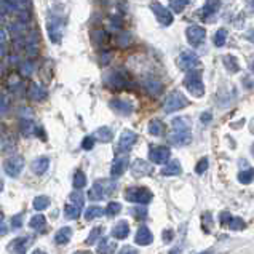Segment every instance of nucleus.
<instances>
[{
	"label": "nucleus",
	"instance_id": "f257e3e1",
	"mask_svg": "<svg viewBox=\"0 0 254 254\" xmlns=\"http://www.w3.org/2000/svg\"><path fill=\"white\" fill-rule=\"evenodd\" d=\"M168 141L176 147H186L192 142V128L187 119L176 117L171 120V133Z\"/></svg>",
	"mask_w": 254,
	"mask_h": 254
},
{
	"label": "nucleus",
	"instance_id": "f03ea898",
	"mask_svg": "<svg viewBox=\"0 0 254 254\" xmlns=\"http://www.w3.org/2000/svg\"><path fill=\"white\" fill-rule=\"evenodd\" d=\"M47 32L50 42L55 45H60L64 39V16L63 13L52 11L50 16L47 18Z\"/></svg>",
	"mask_w": 254,
	"mask_h": 254
},
{
	"label": "nucleus",
	"instance_id": "7ed1b4c3",
	"mask_svg": "<svg viewBox=\"0 0 254 254\" xmlns=\"http://www.w3.org/2000/svg\"><path fill=\"white\" fill-rule=\"evenodd\" d=\"M184 86L193 98L205 96V83H203V78H201V70L200 69L189 70L184 78Z\"/></svg>",
	"mask_w": 254,
	"mask_h": 254
},
{
	"label": "nucleus",
	"instance_id": "20e7f679",
	"mask_svg": "<svg viewBox=\"0 0 254 254\" xmlns=\"http://www.w3.org/2000/svg\"><path fill=\"white\" fill-rule=\"evenodd\" d=\"M117 189V183L115 181H109V179H98L94 183L88 192V197L93 201H99L104 200L106 197H111Z\"/></svg>",
	"mask_w": 254,
	"mask_h": 254
},
{
	"label": "nucleus",
	"instance_id": "39448f33",
	"mask_svg": "<svg viewBox=\"0 0 254 254\" xmlns=\"http://www.w3.org/2000/svg\"><path fill=\"white\" fill-rule=\"evenodd\" d=\"M189 104L190 103H189V99L186 98V94L179 90H174L166 96L165 103H163V111H165V114H173V112H178L181 109L187 107Z\"/></svg>",
	"mask_w": 254,
	"mask_h": 254
},
{
	"label": "nucleus",
	"instance_id": "423d86ee",
	"mask_svg": "<svg viewBox=\"0 0 254 254\" xmlns=\"http://www.w3.org/2000/svg\"><path fill=\"white\" fill-rule=\"evenodd\" d=\"M125 200L137 205H149L154 200V193L147 187H128L125 190Z\"/></svg>",
	"mask_w": 254,
	"mask_h": 254
},
{
	"label": "nucleus",
	"instance_id": "0eeeda50",
	"mask_svg": "<svg viewBox=\"0 0 254 254\" xmlns=\"http://www.w3.org/2000/svg\"><path fill=\"white\" fill-rule=\"evenodd\" d=\"M103 83L112 91H122L128 86V78L120 70H107L104 74Z\"/></svg>",
	"mask_w": 254,
	"mask_h": 254
},
{
	"label": "nucleus",
	"instance_id": "6e6552de",
	"mask_svg": "<svg viewBox=\"0 0 254 254\" xmlns=\"http://www.w3.org/2000/svg\"><path fill=\"white\" fill-rule=\"evenodd\" d=\"M26 166V162H24V157L23 155H11L5 160L3 163V171L6 176L10 178H18L21 173H23Z\"/></svg>",
	"mask_w": 254,
	"mask_h": 254
},
{
	"label": "nucleus",
	"instance_id": "1a4fd4ad",
	"mask_svg": "<svg viewBox=\"0 0 254 254\" xmlns=\"http://www.w3.org/2000/svg\"><path fill=\"white\" fill-rule=\"evenodd\" d=\"M201 66V61L197 53L190 52V50H184L181 52L179 55V69L189 72V70H193V69H200Z\"/></svg>",
	"mask_w": 254,
	"mask_h": 254
},
{
	"label": "nucleus",
	"instance_id": "9d476101",
	"mask_svg": "<svg viewBox=\"0 0 254 254\" xmlns=\"http://www.w3.org/2000/svg\"><path fill=\"white\" fill-rule=\"evenodd\" d=\"M150 10L152 13L155 14V18L157 21L160 23L162 26L165 27H168L173 24V21H174V14L170 8H166V6H163L160 2H152L150 3Z\"/></svg>",
	"mask_w": 254,
	"mask_h": 254
},
{
	"label": "nucleus",
	"instance_id": "9b49d317",
	"mask_svg": "<svg viewBox=\"0 0 254 254\" xmlns=\"http://www.w3.org/2000/svg\"><path fill=\"white\" fill-rule=\"evenodd\" d=\"M23 47L26 50V53L29 58H34L37 56L39 53V48H40V35L39 32L32 29V31H29L24 34V39H23Z\"/></svg>",
	"mask_w": 254,
	"mask_h": 254
},
{
	"label": "nucleus",
	"instance_id": "f8f14e48",
	"mask_svg": "<svg viewBox=\"0 0 254 254\" xmlns=\"http://www.w3.org/2000/svg\"><path fill=\"white\" fill-rule=\"evenodd\" d=\"M112 111L120 115V117H129L133 112H134V104L131 101L128 99H123V98H114L111 99V103H109Z\"/></svg>",
	"mask_w": 254,
	"mask_h": 254
},
{
	"label": "nucleus",
	"instance_id": "ddd939ff",
	"mask_svg": "<svg viewBox=\"0 0 254 254\" xmlns=\"http://www.w3.org/2000/svg\"><path fill=\"white\" fill-rule=\"evenodd\" d=\"M171 150L166 146H154L149 150V160L154 165H165L170 160Z\"/></svg>",
	"mask_w": 254,
	"mask_h": 254
},
{
	"label": "nucleus",
	"instance_id": "4468645a",
	"mask_svg": "<svg viewBox=\"0 0 254 254\" xmlns=\"http://www.w3.org/2000/svg\"><path fill=\"white\" fill-rule=\"evenodd\" d=\"M186 37H187L189 43H190L192 47H198V45H201L203 42H205L206 31H205V27L197 26V24L189 26L186 29Z\"/></svg>",
	"mask_w": 254,
	"mask_h": 254
},
{
	"label": "nucleus",
	"instance_id": "2eb2a0df",
	"mask_svg": "<svg viewBox=\"0 0 254 254\" xmlns=\"http://www.w3.org/2000/svg\"><path fill=\"white\" fill-rule=\"evenodd\" d=\"M136 141H137V134L133 129H123L117 142V152L119 154L120 152H129L136 144Z\"/></svg>",
	"mask_w": 254,
	"mask_h": 254
},
{
	"label": "nucleus",
	"instance_id": "dca6fc26",
	"mask_svg": "<svg viewBox=\"0 0 254 254\" xmlns=\"http://www.w3.org/2000/svg\"><path fill=\"white\" fill-rule=\"evenodd\" d=\"M128 166H129V155H127V152H120V154L114 158L112 166H111L112 178L122 176V174L128 170Z\"/></svg>",
	"mask_w": 254,
	"mask_h": 254
},
{
	"label": "nucleus",
	"instance_id": "f3484780",
	"mask_svg": "<svg viewBox=\"0 0 254 254\" xmlns=\"http://www.w3.org/2000/svg\"><path fill=\"white\" fill-rule=\"evenodd\" d=\"M221 8V0H205V5L201 6V10H198V16L203 21H213V16L217 14Z\"/></svg>",
	"mask_w": 254,
	"mask_h": 254
},
{
	"label": "nucleus",
	"instance_id": "a211bd4d",
	"mask_svg": "<svg viewBox=\"0 0 254 254\" xmlns=\"http://www.w3.org/2000/svg\"><path fill=\"white\" fill-rule=\"evenodd\" d=\"M129 168V166H128ZM131 174H133V178L136 179H141V178H146L149 176V174L152 173V166L146 162V160H141V158H137V160L133 162L131 165Z\"/></svg>",
	"mask_w": 254,
	"mask_h": 254
},
{
	"label": "nucleus",
	"instance_id": "6ab92c4d",
	"mask_svg": "<svg viewBox=\"0 0 254 254\" xmlns=\"http://www.w3.org/2000/svg\"><path fill=\"white\" fill-rule=\"evenodd\" d=\"M32 0H5L2 6L6 11H31Z\"/></svg>",
	"mask_w": 254,
	"mask_h": 254
},
{
	"label": "nucleus",
	"instance_id": "aec40b11",
	"mask_svg": "<svg viewBox=\"0 0 254 254\" xmlns=\"http://www.w3.org/2000/svg\"><path fill=\"white\" fill-rule=\"evenodd\" d=\"M154 242V234L150 232V229L147 226H141L136 232V237H134V243L139 245V246H149Z\"/></svg>",
	"mask_w": 254,
	"mask_h": 254
},
{
	"label": "nucleus",
	"instance_id": "412c9836",
	"mask_svg": "<svg viewBox=\"0 0 254 254\" xmlns=\"http://www.w3.org/2000/svg\"><path fill=\"white\" fill-rule=\"evenodd\" d=\"M29 246H31V238L27 237H18L11 240L6 246V250L10 253H26L29 250Z\"/></svg>",
	"mask_w": 254,
	"mask_h": 254
},
{
	"label": "nucleus",
	"instance_id": "4be33fe9",
	"mask_svg": "<svg viewBox=\"0 0 254 254\" xmlns=\"http://www.w3.org/2000/svg\"><path fill=\"white\" fill-rule=\"evenodd\" d=\"M27 94H29V98H31L32 101H37V103H40V101H45L47 96H48L47 90L43 88L42 85L35 83V82H32L31 85H29V91H27Z\"/></svg>",
	"mask_w": 254,
	"mask_h": 254
},
{
	"label": "nucleus",
	"instance_id": "5701e85b",
	"mask_svg": "<svg viewBox=\"0 0 254 254\" xmlns=\"http://www.w3.org/2000/svg\"><path fill=\"white\" fill-rule=\"evenodd\" d=\"M111 235L115 238V240H125L129 235V224L127 221H120L112 227Z\"/></svg>",
	"mask_w": 254,
	"mask_h": 254
},
{
	"label": "nucleus",
	"instance_id": "b1692460",
	"mask_svg": "<svg viewBox=\"0 0 254 254\" xmlns=\"http://www.w3.org/2000/svg\"><path fill=\"white\" fill-rule=\"evenodd\" d=\"M50 168V158L48 157H39L31 163V170L37 176H43Z\"/></svg>",
	"mask_w": 254,
	"mask_h": 254
},
{
	"label": "nucleus",
	"instance_id": "393cba45",
	"mask_svg": "<svg viewBox=\"0 0 254 254\" xmlns=\"http://www.w3.org/2000/svg\"><path fill=\"white\" fill-rule=\"evenodd\" d=\"M144 86H146L147 93L150 96H160L162 91H163V83L158 80V78H154V77H149L146 78V82H144Z\"/></svg>",
	"mask_w": 254,
	"mask_h": 254
},
{
	"label": "nucleus",
	"instance_id": "a878e982",
	"mask_svg": "<svg viewBox=\"0 0 254 254\" xmlns=\"http://www.w3.org/2000/svg\"><path fill=\"white\" fill-rule=\"evenodd\" d=\"M181 173H183V165H181L179 160H171V162L168 160L162 168L163 176H178Z\"/></svg>",
	"mask_w": 254,
	"mask_h": 254
},
{
	"label": "nucleus",
	"instance_id": "bb28decb",
	"mask_svg": "<svg viewBox=\"0 0 254 254\" xmlns=\"http://www.w3.org/2000/svg\"><path fill=\"white\" fill-rule=\"evenodd\" d=\"M19 131L24 137H31L35 134V125L31 117H23L19 120Z\"/></svg>",
	"mask_w": 254,
	"mask_h": 254
},
{
	"label": "nucleus",
	"instance_id": "cd10ccee",
	"mask_svg": "<svg viewBox=\"0 0 254 254\" xmlns=\"http://www.w3.org/2000/svg\"><path fill=\"white\" fill-rule=\"evenodd\" d=\"M72 240V229L70 227H61L55 234V243L58 246H64Z\"/></svg>",
	"mask_w": 254,
	"mask_h": 254
},
{
	"label": "nucleus",
	"instance_id": "c85d7f7f",
	"mask_svg": "<svg viewBox=\"0 0 254 254\" xmlns=\"http://www.w3.org/2000/svg\"><path fill=\"white\" fill-rule=\"evenodd\" d=\"M93 137H94V141L107 144V142H111L114 139V133H112V129L109 127H101V128L96 129V131H94Z\"/></svg>",
	"mask_w": 254,
	"mask_h": 254
},
{
	"label": "nucleus",
	"instance_id": "c756f323",
	"mask_svg": "<svg viewBox=\"0 0 254 254\" xmlns=\"http://www.w3.org/2000/svg\"><path fill=\"white\" fill-rule=\"evenodd\" d=\"M165 123L160 120V119H152L150 122H149V125H147V131H149V134H152V136H155V137H158V136H163L165 134Z\"/></svg>",
	"mask_w": 254,
	"mask_h": 254
},
{
	"label": "nucleus",
	"instance_id": "7c9ffc66",
	"mask_svg": "<svg viewBox=\"0 0 254 254\" xmlns=\"http://www.w3.org/2000/svg\"><path fill=\"white\" fill-rule=\"evenodd\" d=\"M222 63H224V66H226V69L230 72V74H237V72H240V63H238V60L235 56L226 55L222 58Z\"/></svg>",
	"mask_w": 254,
	"mask_h": 254
},
{
	"label": "nucleus",
	"instance_id": "2f4dec72",
	"mask_svg": "<svg viewBox=\"0 0 254 254\" xmlns=\"http://www.w3.org/2000/svg\"><path fill=\"white\" fill-rule=\"evenodd\" d=\"M91 40L96 47H101V45H106L109 42V34L104 31V29H94L91 32Z\"/></svg>",
	"mask_w": 254,
	"mask_h": 254
},
{
	"label": "nucleus",
	"instance_id": "473e14b6",
	"mask_svg": "<svg viewBox=\"0 0 254 254\" xmlns=\"http://www.w3.org/2000/svg\"><path fill=\"white\" fill-rule=\"evenodd\" d=\"M82 214V206L75 205V203H69V205L64 206V216H66V219H78Z\"/></svg>",
	"mask_w": 254,
	"mask_h": 254
},
{
	"label": "nucleus",
	"instance_id": "72a5a7b5",
	"mask_svg": "<svg viewBox=\"0 0 254 254\" xmlns=\"http://www.w3.org/2000/svg\"><path fill=\"white\" fill-rule=\"evenodd\" d=\"M50 205H52V200H50V197H47V195H39V197H35L32 201V206L35 211H45L47 208H50Z\"/></svg>",
	"mask_w": 254,
	"mask_h": 254
},
{
	"label": "nucleus",
	"instance_id": "f704fd0d",
	"mask_svg": "<svg viewBox=\"0 0 254 254\" xmlns=\"http://www.w3.org/2000/svg\"><path fill=\"white\" fill-rule=\"evenodd\" d=\"M29 227L34 229V230H45L47 229V217L42 216V214H35L31 217V221H29Z\"/></svg>",
	"mask_w": 254,
	"mask_h": 254
},
{
	"label": "nucleus",
	"instance_id": "c9c22d12",
	"mask_svg": "<svg viewBox=\"0 0 254 254\" xmlns=\"http://www.w3.org/2000/svg\"><path fill=\"white\" fill-rule=\"evenodd\" d=\"M129 214H131L133 219L136 221H142L146 219L149 211H147V206L146 205H139V206H133L131 209H129Z\"/></svg>",
	"mask_w": 254,
	"mask_h": 254
},
{
	"label": "nucleus",
	"instance_id": "e433bc0d",
	"mask_svg": "<svg viewBox=\"0 0 254 254\" xmlns=\"http://www.w3.org/2000/svg\"><path fill=\"white\" fill-rule=\"evenodd\" d=\"M104 214V209L98 206V205H91L88 206V209L85 211V219L86 221H93V219H98L99 216Z\"/></svg>",
	"mask_w": 254,
	"mask_h": 254
},
{
	"label": "nucleus",
	"instance_id": "4c0bfd02",
	"mask_svg": "<svg viewBox=\"0 0 254 254\" xmlns=\"http://www.w3.org/2000/svg\"><path fill=\"white\" fill-rule=\"evenodd\" d=\"M227 31L226 29H219V31H216L214 34V37H213V42H214V45L217 48H222L224 45H226V42H227Z\"/></svg>",
	"mask_w": 254,
	"mask_h": 254
},
{
	"label": "nucleus",
	"instance_id": "58836bf2",
	"mask_svg": "<svg viewBox=\"0 0 254 254\" xmlns=\"http://www.w3.org/2000/svg\"><path fill=\"white\" fill-rule=\"evenodd\" d=\"M229 227L232 232H240V230H245L246 229V222L245 219H242V217H230L229 221Z\"/></svg>",
	"mask_w": 254,
	"mask_h": 254
},
{
	"label": "nucleus",
	"instance_id": "ea45409f",
	"mask_svg": "<svg viewBox=\"0 0 254 254\" xmlns=\"http://www.w3.org/2000/svg\"><path fill=\"white\" fill-rule=\"evenodd\" d=\"M237 178L242 184H251L253 179H254V171H253V168H245L238 173Z\"/></svg>",
	"mask_w": 254,
	"mask_h": 254
},
{
	"label": "nucleus",
	"instance_id": "a19ab883",
	"mask_svg": "<svg viewBox=\"0 0 254 254\" xmlns=\"http://www.w3.org/2000/svg\"><path fill=\"white\" fill-rule=\"evenodd\" d=\"M190 3V0H170V8L174 13H181L186 10V6Z\"/></svg>",
	"mask_w": 254,
	"mask_h": 254
},
{
	"label": "nucleus",
	"instance_id": "79ce46f5",
	"mask_svg": "<svg viewBox=\"0 0 254 254\" xmlns=\"http://www.w3.org/2000/svg\"><path fill=\"white\" fill-rule=\"evenodd\" d=\"M120 211H122V205L119 201H111L106 206V216H109V217H115Z\"/></svg>",
	"mask_w": 254,
	"mask_h": 254
},
{
	"label": "nucleus",
	"instance_id": "37998d69",
	"mask_svg": "<svg viewBox=\"0 0 254 254\" xmlns=\"http://www.w3.org/2000/svg\"><path fill=\"white\" fill-rule=\"evenodd\" d=\"M72 184H74L75 189H83L86 186V176H85V173L82 170L75 171V174H74V183H72Z\"/></svg>",
	"mask_w": 254,
	"mask_h": 254
},
{
	"label": "nucleus",
	"instance_id": "c03bdc74",
	"mask_svg": "<svg viewBox=\"0 0 254 254\" xmlns=\"http://www.w3.org/2000/svg\"><path fill=\"white\" fill-rule=\"evenodd\" d=\"M131 42H133V37H131V34H129V32H122L117 37V45L122 47V48L129 47V45H131Z\"/></svg>",
	"mask_w": 254,
	"mask_h": 254
},
{
	"label": "nucleus",
	"instance_id": "a18cd8bd",
	"mask_svg": "<svg viewBox=\"0 0 254 254\" xmlns=\"http://www.w3.org/2000/svg\"><path fill=\"white\" fill-rule=\"evenodd\" d=\"M103 227H94L91 232H90V235H88V238H86V240H85V245H94V243H96V240H98V238L101 237V235H103Z\"/></svg>",
	"mask_w": 254,
	"mask_h": 254
},
{
	"label": "nucleus",
	"instance_id": "49530a36",
	"mask_svg": "<svg viewBox=\"0 0 254 254\" xmlns=\"http://www.w3.org/2000/svg\"><path fill=\"white\" fill-rule=\"evenodd\" d=\"M115 251V246L107 240V238H101L99 246H98V253H112Z\"/></svg>",
	"mask_w": 254,
	"mask_h": 254
},
{
	"label": "nucleus",
	"instance_id": "de8ad7c7",
	"mask_svg": "<svg viewBox=\"0 0 254 254\" xmlns=\"http://www.w3.org/2000/svg\"><path fill=\"white\" fill-rule=\"evenodd\" d=\"M69 198H70L72 203H75V205H78V206H83V203H85V197H83V193L80 192V189H75V190L69 195Z\"/></svg>",
	"mask_w": 254,
	"mask_h": 254
},
{
	"label": "nucleus",
	"instance_id": "09e8293b",
	"mask_svg": "<svg viewBox=\"0 0 254 254\" xmlns=\"http://www.w3.org/2000/svg\"><path fill=\"white\" fill-rule=\"evenodd\" d=\"M19 70H21V75H23V77H31V75H32V72H34V64H32L31 61L21 63Z\"/></svg>",
	"mask_w": 254,
	"mask_h": 254
},
{
	"label": "nucleus",
	"instance_id": "8fccbe9b",
	"mask_svg": "<svg viewBox=\"0 0 254 254\" xmlns=\"http://www.w3.org/2000/svg\"><path fill=\"white\" fill-rule=\"evenodd\" d=\"M122 26H123V21L120 16H117V14L111 16V19H109V27H111L112 31H120Z\"/></svg>",
	"mask_w": 254,
	"mask_h": 254
},
{
	"label": "nucleus",
	"instance_id": "3c124183",
	"mask_svg": "<svg viewBox=\"0 0 254 254\" xmlns=\"http://www.w3.org/2000/svg\"><path fill=\"white\" fill-rule=\"evenodd\" d=\"M208 165H209L208 158L206 157H201L200 160L197 162V165H195V173H197V174H203V173L208 170Z\"/></svg>",
	"mask_w": 254,
	"mask_h": 254
},
{
	"label": "nucleus",
	"instance_id": "603ef678",
	"mask_svg": "<svg viewBox=\"0 0 254 254\" xmlns=\"http://www.w3.org/2000/svg\"><path fill=\"white\" fill-rule=\"evenodd\" d=\"M8 109H10L8 99H6L5 96H0V119L5 117V115L8 114Z\"/></svg>",
	"mask_w": 254,
	"mask_h": 254
},
{
	"label": "nucleus",
	"instance_id": "864d4df0",
	"mask_svg": "<svg viewBox=\"0 0 254 254\" xmlns=\"http://www.w3.org/2000/svg\"><path fill=\"white\" fill-rule=\"evenodd\" d=\"M94 147V137L93 136H86L83 137V141H82V149L85 150H91Z\"/></svg>",
	"mask_w": 254,
	"mask_h": 254
},
{
	"label": "nucleus",
	"instance_id": "5fc2aeb1",
	"mask_svg": "<svg viewBox=\"0 0 254 254\" xmlns=\"http://www.w3.org/2000/svg\"><path fill=\"white\" fill-rule=\"evenodd\" d=\"M23 213H18L16 216H13V219H11V227L13 229H19L21 226H23Z\"/></svg>",
	"mask_w": 254,
	"mask_h": 254
},
{
	"label": "nucleus",
	"instance_id": "6e6d98bb",
	"mask_svg": "<svg viewBox=\"0 0 254 254\" xmlns=\"http://www.w3.org/2000/svg\"><path fill=\"white\" fill-rule=\"evenodd\" d=\"M173 237H174V232L171 229H166L163 230V234H162V238H163V243H170L173 240Z\"/></svg>",
	"mask_w": 254,
	"mask_h": 254
},
{
	"label": "nucleus",
	"instance_id": "4d7b16f0",
	"mask_svg": "<svg viewBox=\"0 0 254 254\" xmlns=\"http://www.w3.org/2000/svg\"><path fill=\"white\" fill-rule=\"evenodd\" d=\"M230 217H232V216H230L229 211H222V213L219 214V222L222 224V226H226V224L230 221Z\"/></svg>",
	"mask_w": 254,
	"mask_h": 254
},
{
	"label": "nucleus",
	"instance_id": "13d9d810",
	"mask_svg": "<svg viewBox=\"0 0 254 254\" xmlns=\"http://www.w3.org/2000/svg\"><path fill=\"white\" fill-rule=\"evenodd\" d=\"M6 37H8V34H6L5 29H3L2 26H0V45H5Z\"/></svg>",
	"mask_w": 254,
	"mask_h": 254
},
{
	"label": "nucleus",
	"instance_id": "bf43d9fd",
	"mask_svg": "<svg viewBox=\"0 0 254 254\" xmlns=\"http://www.w3.org/2000/svg\"><path fill=\"white\" fill-rule=\"evenodd\" d=\"M201 122L203 123H209V122H211V114H209V112H203L201 114Z\"/></svg>",
	"mask_w": 254,
	"mask_h": 254
},
{
	"label": "nucleus",
	"instance_id": "052dcab7",
	"mask_svg": "<svg viewBox=\"0 0 254 254\" xmlns=\"http://www.w3.org/2000/svg\"><path fill=\"white\" fill-rule=\"evenodd\" d=\"M106 55H103V58H101V61H103V64H107L109 61H111V58H112V55L109 53V52H104Z\"/></svg>",
	"mask_w": 254,
	"mask_h": 254
},
{
	"label": "nucleus",
	"instance_id": "680f3d73",
	"mask_svg": "<svg viewBox=\"0 0 254 254\" xmlns=\"http://www.w3.org/2000/svg\"><path fill=\"white\" fill-rule=\"evenodd\" d=\"M6 232H8V227H6L3 222H0V235H5Z\"/></svg>",
	"mask_w": 254,
	"mask_h": 254
},
{
	"label": "nucleus",
	"instance_id": "e2e57ef3",
	"mask_svg": "<svg viewBox=\"0 0 254 254\" xmlns=\"http://www.w3.org/2000/svg\"><path fill=\"white\" fill-rule=\"evenodd\" d=\"M120 253H123V254H125V253H137L134 248H131V246H125V248H123Z\"/></svg>",
	"mask_w": 254,
	"mask_h": 254
},
{
	"label": "nucleus",
	"instance_id": "0e129e2a",
	"mask_svg": "<svg viewBox=\"0 0 254 254\" xmlns=\"http://www.w3.org/2000/svg\"><path fill=\"white\" fill-rule=\"evenodd\" d=\"M0 222H3V211H2V208H0Z\"/></svg>",
	"mask_w": 254,
	"mask_h": 254
},
{
	"label": "nucleus",
	"instance_id": "69168bd1",
	"mask_svg": "<svg viewBox=\"0 0 254 254\" xmlns=\"http://www.w3.org/2000/svg\"><path fill=\"white\" fill-rule=\"evenodd\" d=\"M2 133H3V128H2V125H0V142H2Z\"/></svg>",
	"mask_w": 254,
	"mask_h": 254
},
{
	"label": "nucleus",
	"instance_id": "338daca9",
	"mask_svg": "<svg viewBox=\"0 0 254 254\" xmlns=\"http://www.w3.org/2000/svg\"><path fill=\"white\" fill-rule=\"evenodd\" d=\"M3 190V181H0V192Z\"/></svg>",
	"mask_w": 254,
	"mask_h": 254
}]
</instances>
